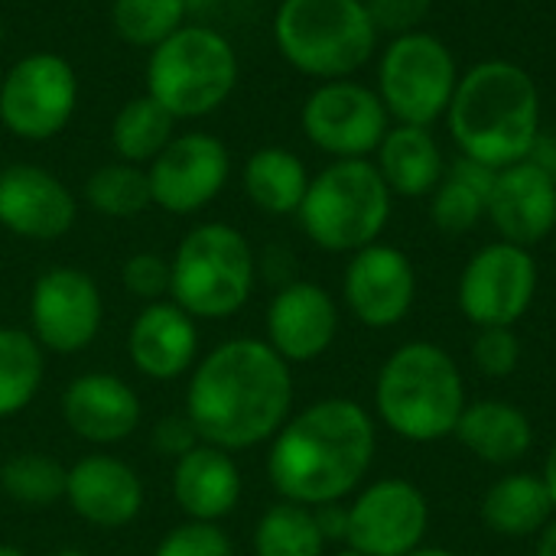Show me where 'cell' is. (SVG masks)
<instances>
[{
  "mask_svg": "<svg viewBox=\"0 0 556 556\" xmlns=\"http://www.w3.org/2000/svg\"><path fill=\"white\" fill-rule=\"evenodd\" d=\"M153 556H235L231 538L212 521H182L163 534Z\"/></svg>",
  "mask_w": 556,
  "mask_h": 556,
  "instance_id": "cell-36",
  "label": "cell"
},
{
  "mask_svg": "<svg viewBox=\"0 0 556 556\" xmlns=\"http://www.w3.org/2000/svg\"><path fill=\"white\" fill-rule=\"evenodd\" d=\"M459 62L453 49L427 29L394 36L378 59V98L391 124L433 127L446 117L459 85Z\"/></svg>",
  "mask_w": 556,
  "mask_h": 556,
  "instance_id": "cell-9",
  "label": "cell"
},
{
  "mask_svg": "<svg viewBox=\"0 0 556 556\" xmlns=\"http://www.w3.org/2000/svg\"><path fill=\"white\" fill-rule=\"evenodd\" d=\"M293 365L264 339L238 336L195 362L182 414L202 443L235 456L270 443L293 417Z\"/></svg>",
  "mask_w": 556,
  "mask_h": 556,
  "instance_id": "cell-1",
  "label": "cell"
},
{
  "mask_svg": "<svg viewBox=\"0 0 556 556\" xmlns=\"http://www.w3.org/2000/svg\"><path fill=\"white\" fill-rule=\"evenodd\" d=\"M264 326V342L287 365H309L339 339V303L313 280H290L274 293Z\"/></svg>",
  "mask_w": 556,
  "mask_h": 556,
  "instance_id": "cell-18",
  "label": "cell"
},
{
  "mask_svg": "<svg viewBox=\"0 0 556 556\" xmlns=\"http://www.w3.org/2000/svg\"><path fill=\"white\" fill-rule=\"evenodd\" d=\"M186 0H114L111 23L114 33L137 49H153L186 26Z\"/></svg>",
  "mask_w": 556,
  "mask_h": 556,
  "instance_id": "cell-34",
  "label": "cell"
},
{
  "mask_svg": "<svg viewBox=\"0 0 556 556\" xmlns=\"http://www.w3.org/2000/svg\"><path fill=\"white\" fill-rule=\"evenodd\" d=\"M371 23L381 36H404L424 29L427 16L433 13V0H365Z\"/></svg>",
  "mask_w": 556,
  "mask_h": 556,
  "instance_id": "cell-38",
  "label": "cell"
},
{
  "mask_svg": "<svg viewBox=\"0 0 556 556\" xmlns=\"http://www.w3.org/2000/svg\"><path fill=\"white\" fill-rule=\"evenodd\" d=\"M479 518L495 538L528 541L554 521L556 508L541 472H508L485 489Z\"/></svg>",
  "mask_w": 556,
  "mask_h": 556,
  "instance_id": "cell-26",
  "label": "cell"
},
{
  "mask_svg": "<svg viewBox=\"0 0 556 556\" xmlns=\"http://www.w3.org/2000/svg\"><path fill=\"white\" fill-rule=\"evenodd\" d=\"M121 287L143 306L169 296V257L156 251H137L121 264Z\"/></svg>",
  "mask_w": 556,
  "mask_h": 556,
  "instance_id": "cell-37",
  "label": "cell"
},
{
  "mask_svg": "<svg viewBox=\"0 0 556 556\" xmlns=\"http://www.w3.org/2000/svg\"><path fill=\"white\" fill-rule=\"evenodd\" d=\"M453 437L479 463L498 466V469L518 466L534 450V424H531V417L518 404H508V401H498V397L469 401Z\"/></svg>",
  "mask_w": 556,
  "mask_h": 556,
  "instance_id": "cell-24",
  "label": "cell"
},
{
  "mask_svg": "<svg viewBox=\"0 0 556 556\" xmlns=\"http://www.w3.org/2000/svg\"><path fill=\"white\" fill-rule=\"evenodd\" d=\"M528 160H531L534 166H541V169H544L547 176H554V179H556V137H547V134H541Z\"/></svg>",
  "mask_w": 556,
  "mask_h": 556,
  "instance_id": "cell-40",
  "label": "cell"
},
{
  "mask_svg": "<svg viewBox=\"0 0 556 556\" xmlns=\"http://www.w3.org/2000/svg\"><path fill=\"white\" fill-rule=\"evenodd\" d=\"M85 202L104 218H137L153 205L147 169L124 160L98 166L85 179Z\"/></svg>",
  "mask_w": 556,
  "mask_h": 556,
  "instance_id": "cell-33",
  "label": "cell"
},
{
  "mask_svg": "<svg viewBox=\"0 0 556 556\" xmlns=\"http://www.w3.org/2000/svg\"><path fill=\"white\" fill-rule=\"evenodd\" d=\"M469 404L456 358L427 339L394 349L375 378V414L394 437L427 446L450 440Z\"/></svg>",
  "mask_w": 556,
  "mask_h": 556,
  "instance_id": "cell-4",
  "label": "cell"
},
{
  "mask_svg": "<svg viewBox=\"0 0 556 556\" xmlns=\"http://www.w3.org/2000/svg\"><path fill=\"white\" fill-rule=\"evenodd\" d=\"M270 33L283 62L316 81L352 78L381 39L365 0H280Z\"/></svg>",
  "mask_w": 556,
  "mask_h": 556,
  "instance_id": "cell-5",
  "label": "cell"
},
{
  "mask_svg": "<svg viewBox=\"0 0 556 556\" xmlns=\"http://www.w3.org/2000/svg\"><path fill=\"white\" fill-rule=\"evenodd\" d=\"M104 323V296L91 274L78 267H49L29 293V332L46 355L85 352Z\"/></svg>",
  "mask_w": 556,
  "mask_h": 556,
  "instance_id": "cell-14",
  "label": "cell"
},
{
  "mask_svg": "<svg viewBox=\"0 0 556 556\" xmlns=\"http://www.w3.org/2000/svg\"><path fill=\"white\" fill-rule=\"evenodd\" d=\"M78 199L46 166L10 163L0 169V228L26 241H59L75 228Z\"/></svg>",
  "mask_w": 556,
  "mask_h": 556,
  "instance_id": "cell-17",
  "label": "cell"
},
{
  "mask_svg": "<svg viewBox=\"0 0 556 556\" xmlns=\"http://www.w3.org/2000/svg\"><path fill=\"white\" fill-rule=\"evenodd\" d=\"M62 420L72 437L91 446H114L137 433L143 404L137 391L111 371H85L62 391Z\"/></svg>",
  "mask_w": 556,
  "mask_h": 556,
  "instance_id": "cell-20",
  "label": "cell"
},
{
  "mask_svg": "<svg viewBox=\"0 0 556 556\" xmlns=\"http://www.w3.org/2000/svg\"><path fill=\"white\" fill-rule=\"evenodd\" d=\"M150 443H153L156 453H163V456H169V459H179L182 453H189V450L199 446L202 440H199V433H195V427L189 424L186 414H169V417H163V420L153 427Z\"/></svg>",
  "mask_w": 556,
  "mask_h": 556,
  "instance_id": "cell-39",
  "label": "cell"
},
{
  "mask_svg": "<svg viewBox=\"0 0 556 556\" xmlns=\"http://www.w3.org/2000/svg\"><path fill=\"white\" fill-rule=\"evenodd\" d=\"M345 518V547L365 556H407L427 541L430 502L410 479L384 476L352 495Z\"/></svg>",
  "mask_w": 556,
  "mask_h": 556,
  "instance_id": "cell-13",
  "label": "cell"
},
{
  "mask_svg": "<svg viewBox=\"0 0 556 556\" xmlns=\"http://www.w3.org/2000/svg\"><path fill=\"white\" fill-rule=\"evenodd\" d=\"M46 378V352L33 332L0 326V420L23 414Z\"/></svg>",
  "mask_w": 556,
  "mask_h": 556,
  "instance_id": "cell-30",
  "label": "cell"
},
{
  "mask_svg": "<svg viewBox=\"0 0 556 556\" xmlns=\"http://www.w3.org/2000/svg\"><path fill=\"white\" fill-rule=\"evenodd\" d=\"M143 502L147 489L140 472L111 453L81 456L65 472V505L91 528L121 531L140 518Z\"/></svg>",
  "mask_w": 556,
  "mask_h": 556,
  "instance_id": "cell-19",
  "label": "cell"
},
{
  "mask_svg": "<svg viewBox=\"0 0 556 556\" xmlns=\"http://www.w3.org/2000/svg\"><path fill=\"white\" fill-rule=\"evenodd\" d=\"M0 556H26V551H20L16 544H0Z\"/></svg>",
  "mask_w": 556,
  "mask_h": 556,
  "instance_id": "cell-44",
  "label": "cell"
},
{
  "mask_svg": "<svg viewBox=\"0 0 556 556\" xmlns=\"http://www.w3.org/2000/svg\"><path fill=\"white\" fill-rule=\"evenodd\" d=\"M257 283V254L228 222H202L182 235L169 257V300L199 319L241 313Z\"/></svg>",
  "mask_w": 556,
  "mask_h": 556,
  "instance_id": "cell-6",
  "label": "cell"
},
{
  "mask_svg": "<svg viewBox=\"0 0 556 556\" xmlns=\"http://www.w3.org/2000/svg\"><path fill=\"white\" fill-rule=\"evenodd\" d=\"M534 556H556V518L534 538Z\"/></svg>",
  "mask_w": 556,
  "mask_h": 556,
  "instance_id": "cell-41",
  "label": "cell"
},
{
  "mask_svg": "<svg viewBox=\"0 0 556 556\" xmlns=\"http://www.w3.org/2000/svg\"><path fill=\"white\" fill-rule=\"evenodd\" d=\"M153 205L166 215H195L222 195L231 179V153L208 130L176 134L147 166Z\"/></svg>",
  "mask_w": 556,
  "mask_h": 556,
  "instance_id": "cell-15",
  "label": "cell"
},
{
  "mask_svg": "<svg viewBox=\"0 0 556 556\" xmlns=\"http://www.w3.org/2000/svg\"><path fill=\"white\" fill-rule=\"evenodd\" d=\"M332 556H365V554H358V551H352V547H342V551H336Z\"/></svg>",
  "mask_w": 556,
  "mask_h": 556,
  "instance_id": "cell-46",
  "label": "cell"
},
{
  "mask_svg": "<svg viewBox=\"0 0 556 556\" xmlns=\"http://www.w3.org/2000/svg\"><path fill=\"white\" fill-rule=\"evenodd\" d=\"M303 137L332 160H371L391 130V114L375 88L355 78L319 81L300 108Z\"/></svg>",
  "mask_w": 556,
  "mask_h": 556,
  "instance_id": "cell-12",
  "label": "cell"
},
{
  "mask_svg": "<svg viewBox=\"0 0 556 556\" xmlns=\"http://www.w3.org/2000/svg\"><path fill=\"white\" fill-rule=\"evenodd\" d=\"M0 42H3V13H0Z\"/></svg>",
  "mask_w": 556,
  "mask_h": 556,
  "instance_id": "cell-47",
  "label": "cell"
},
{
  "mask_svg": "<svg viewBox=\"0 0 556 556\" xmlns=\"http://www.w3.org/2000/svg\"><path fill=\"white\" fill-rule=\"evenodd\" d=\"M469 355H472V365L479 375L502 381V378H511L521 365V339L508 326L476 329Z\"/></svg>",
  "mask_w": 556,
  "mask_h": 556,
  "instance_id": "cell-35",
  "label": "cell"
},
{
  "mask_svg": "<svg viewBox=\"0 0 556 556\" xmlns=\"http://www.w3.org/2000/svg\"><path fill=\"white\" fill-rule=\"evenodd\" d=\"M371 163L394 199H427L446 176V160L430 127L391 124Z\"/></svg>",
  "mask_w": 556,
  "mask_h": 556,
  "instance_id": "cell-25",
  "label": "cell"
},
{
  "mask_svg": "<svg viewBox=\"0 0 556 556\" xmlns=\"http://www.w3.org/2000/svg\"><path fill=\"white\" fill-rule=\"evenodd\" d=\"M127 358L150 381H179L199 358L195 319L173 300L147 303L127 329Z\"/></svg>",
  "mask_w": 556,
  "mask_h": 556,
  "instance_id": "cell-22",
  "label": "cell"
},
{
  "mask_svg": "<svg viewBox=\"0 0 556 556\" xmlns=\"http://www.w3.org/2000/svg\"><path fill=\"white\" fill-rule=\"evenodd\" d=\"M65 472L59 459L46 453H16L0 466V492L29 511L65 502Z\"/></svg>",
  "mask_w": 556,
  "mask_h": 556,
  "instance_id": "cell-32",
  "label": "cell"
},
{
  "mask_svg": "<svg viewBox=\"0 0 556 556\" xmlns=\"http://www.w3.org/2000/svg\"><path fill=\"white\" fill-rule=\"evenodd\" d=\"M49 556H88L85 551H75V547H65V551H55V554Z\"/></svg>",
  "mask_w": 556,
  "mask_h": 556,
  "instance_id": "cell-45",
  "label": "cell"
},
{
  "mask_svg": "<svg viewBox=\"0 0 556 556\" xmlns=\"http://www.w3.org/2000/svg\"><path fill=\"white\" fill-rule=\"evenodd\" d=\"M541 270L531 248L492 241L479 248L456 283V306L476 329L508 326L515 329L538 300Z\"/></svg>",
  "mask_w": 556,
  "mask_h": 556,
  "instance_id": "cell-11",
  "label": "cell"
},
{
  "mask_svg": "<svg viewBox=\"0 0 556 556\" xmlns=\"http://www.w3.org/2000/svg\"><path fill=\"white\" fill-rule=\"evenodd\" d=\"M176 137V117L147 91L124 101L111 121V147L124 163L150 166Z\"/></svg>",
  "mask_w": 556,
  "mask_h": 556,
  "instance_id": "cell-29",
  "label": "cell"
},
{
  "mask_svg": "<svg viewBox=\"0 0 556 556\" xmlns=\"http://www.w3.org/2000/svg\"><path fill=\"white\" fill-rule=\"evenodd\" d=\"M147 94L176 121L215 114L238 88L241 62L225 33L205 23H186L147 55Z\"/></svg>",
  "mask_w": 556,
  "mask_h": 556,
  "instance_id": "cell-7",
  "label": "cell"
},
{
  "mask_svg": "<svg viewBox=\"0 0 556 556\" xmlns=\"http://www.w3.org/2000/svg\"><path fill=\"white\" fill-rule=\"evenodd\" d=\"M394 195L371 160H332L309 179L296 212L303 235L329 254H355L381 241Z\"/></svg>",
  "mask_w": 556,
  "mask_h": 556,
  "instance_id": "cell-8",
  "label": "cell"
},
{
  "mask_svg": "<svg viewBox=\"0 0 556 556\" xmlns=\"http://www.w3.org/2000/svg\"><path fill=\"white\" fill-rule=\"evenodd\" d=\"M342 300L352 319L365 329H397L417 303V267L401 248L375 241L349 254Z\"/></svg>",
  "mask_w": 556,
  "mask_h": 556,
  "instance_id": "cell-16",
  "label": "cell"
},
{
  "mask_svg": "<svg viewBox=\"0 0 556 556\" xmlns=\"http://www.w3.org/2000/svg\"><path fill=\"white\" fill-rule=\"evenodd\" d=\"M169 492L186 521L222 525L238 508L244 479L231 453L199 443L179 459H173Z\"/></svg>",
  "mask_w": 556,
  "mask_h": 556,
  "instance_id": "cell-23",
  "label": "cell"
},
{
  "mask_svg": "<svg viewBox=\"0 0 556 556\" xmlns=\"http://www.w3.org/2000/svg\"><path fill=\"white\" fill-rule=\"evenodd\" d=\"M485 218L502 241L534 248L556 231V179L531 160L495 173Z\"/></svg>",
  "mask_w": 556,
  "mask_h": 556,
  "instance_id": "cell-21",
  "label": "cell"
},
{
  "mask_svg": "<svg viewBox=\"0 0 556 556\" xmlns=\"http://www.w3.org/2000/svg\"><path fill=\"white\" fill-rule=\"evenodd\" d=\"M306 163L287 147H257L241 169V186L248 202L264 215H296L309 189Z\"/></svg>",
  "mask_w": 556,
  "mask_h": 556,
  "instance_id": "cell-27",
  "label": "cell"
},
{
  "mask_svg": "<svg viewBox=\"0 0 556 556\" xmlns=\"http://www.w3.org/2000/svg\"><path fill=\"white\" fill-rule=\"evenodd\" d=\"M544 117L534 75L508 59L476 62L459 75L446 111V127L459 156L492 169L515 166L531 156Z\"/></svg>",
  "mask_w": 556,
  "mask_h": 556,
  "instance_id": "cell-3",
  "label": "cell"
},
{
  "mask_svg": "<svg viewBox=\"0 0 556 556\" xmlns=\"http://www.w3.org/2000/svg\"><path fill=\"white\" fill-rule=\"evenodd\" d=\"M407 556H459V554H453L450 547H437V544H420L417 551H410Z\"/></svg>",
  "mask_w": 556,
  "mask_h": 556,
  "instance_id": "cell-43",
  "label": "cell"
},
{
  "mask_svg": "<svg viewBox=\"0 0 556 556\" xmlns=\"http://www.w3.org/2000/svg\"><path fill=\"white\" fill-rule=\"evenodd\" d=\"M329 541L316 521V511L293 502L270 505L251 534L254 556H326Z\"/></svg>",
  "mask_w": 556,
  "mask_h": 556,
  "instance_id": "cell-31",
  "label": "cell"
},
{
  "mask_svg": "<svg viewBox=\"0 0 556 556\" xmlns=\"http://www.w3.org/2000/svg\"><path fill=\"white\" fill-rule=\"evenodd\" d=\"M541 476H544V482H547V489H551V498H554V508H556V440L551 443V450H547V459H544Z\"/></svg>",
  "mask_w": 556,
  "mask_h": 556,
  "instance_id": "cell-42",
  "label": "cell"
},
{
  "mask_svg": "<svg viewBox=\"0 0 556 556\" xmlns=\"http://www.w3.org/2000/svg\"><path fill=\"white\" fill-rule=\"evenodd\" d=\"M78 72L59 52L16 59L0 81V124L29 143L59 137L78 111Z\"/></svg>",
  "mask_w": 556,
  "mask_h": 556,
  "instance_id": "cell-10",
  "label": "cell"
},
{
  "mask_svg": "<svg viewBox=\"0 0 556 556\" xmlns=\"http://www.w3.org/2000/svg\"><path fill=\"white\" fill-rule=\"evenodd\" d=\"M495 173H498V169L459 156V160L446 169L443 182H440V186L433 189V195H430V218H433V225H437L443 235H450V238H459V235L476 231L479 222L485 218L489 192H492Z\"/></svg>",
  "mask_w": 556,
  "mask_h": 556,
  "instance_id": "cell-28",
  "label": "cell"
},
{
  "mask_svg": "<svg viewBox=\"0 0 556 556\" xmlns=\"http://www.w3.org/2000/svg\"><path fill=\"white\" fill-rule=\"evenodd\" d=\"M378 453V420L352 397H323L296 410L267 443V479L280 502L323 508L349 502Z\"/></svg>",
  "mask_w": 556,
  "mask_h": 556,
  "instance_id": "cell-2",
  "label": "cell"
}]
</instances>
